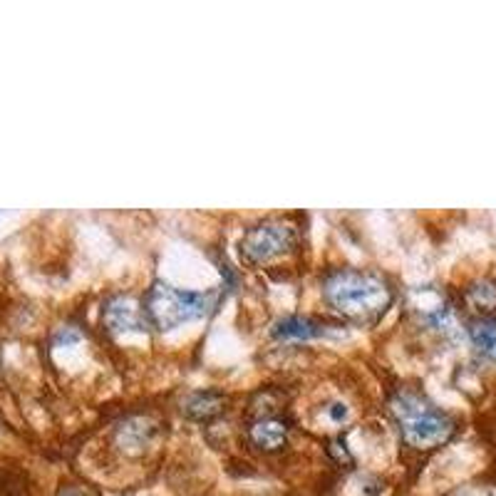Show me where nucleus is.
I'll use <instances>...</instances> for the list:
<instances>
[{
  "mask_svg": "<svg viewBox=\"0 0 496 496\" xmlns=\"http://www.w3.org/2000/svg\"><path fill=\"white\" fill-rule=\"evenodd\" d=\"M323 298L350 323L372 325L387 313L395 293L378 273L360 268H335L323 281Z\"/></svg>",
  "mask_w": 496,
  "mask_h": 496,
  "instance_id": "nucleus-1",
  "label": "nucleus"
},
{
  "mask_svg": "<svg viewBox=\"0 0 496 496\" xmlns=\"http://www.w3.org/2000/svg\"><path fill=\"white\" fill-rule=\"evenodd\" d=\"M390 412L402 432V439L414 449H432L454 434V420L422 392L400 390L390 400Z\"/></svg>",
  "mask_w": 496,
  "mask_h": 496,
  "instance_id": "nucleus-2",
  "label": "nucleus"
},
{
  "mask_svg": "<svg viewBox=\"0 0 496 496\" xmlns=\"http://www.w3.org/2000/svg\"><path fill=\"white\" fill-rule=\"evenodd\" d=\"M211 308V293L172 288L166 283H154L144 296L149 328L159 333L177 330L181 325L204 318Z\"/></svg>",
  "mask_w": 496,
  "mask_h": 496,
  "instance_id": "nucleus-3",
  "label": "nucleus"
},
{
  "mask_svg": "<svg viewBox=\"0 0 496 496\" xmlns=\"http://www.w3.org/2000/svg\"><path fill=\"white\" fill-rule=\"evenodd\" d=\"M298 246V229L283 219H268L251 226L243 233L238 251L248 266H266L271 260L290 254Z\"/></svg>",
  "mask_w": 496,
  "mask_h": 496,
  "instance_id": "nucleus-4",
  "label": "nucleus"
},
{
  "mask_svg": "<svg viewBox=\"0 0 496 496\" xmlns=\"http://www.w3.org/2000/svg\"><path fill=\"white\" fill-rule=\"evenodd\" d=\"M102 323L109 333H147L149 320L144 303H139L134 296H114L102 308Z\"/></svg>",
  "mask_w": 496,
  "mask_h": 496,
  "instance_id": "nucleus-5",
  "label": "nucleus"
},
{
  "mask_svg": "<svg viewBox=\"0 0 496 496\" xmlns=\"http://www.w3.org/2000/svg\"><path fill=\"white\" fill-rule=\"evenodd\" d=\"M290 434V425L288 420L271 414V417H256L251 425H248V442L254 444L260 452H278L283 449L288 442Z\"/></svg>",
  "mask_w": 496,
  "mask_h": 496,
  "instance_id": "nucleus-6",
  "label": "nucleus"
},
{
  "mask_svg": "<svg viewBox=\"0 0 496 496\" xmlns=\"http://www.w3.org/2000/svg\"><path fill=\"white\" fill-rule=\"evenodd\" d=\"M335 325H328L325 320L310 318V315H288V318L278 320L273 328V335L278 340H315V337L333 335Z\"/></svg>",
  "mask_w": 496,
  "mask_h": 496,
  "instance_id": "nucleus-7",
  "label": "nucleus"
},
{
  "mask_svg": "<svg viewBox=\"0 0 496 496\" xmlns=\"http://www.w3.org/2000/svg\"><path fill=\"white\" fill-rule=\"evenodd\" d=\"M224 409H226V397L213 390L191 392V395L186 397V402H184V412L189 414L191 420H199V422L213 420V417H219Z\"/></svg>",
  "mask_w": 496,
  "mask_h": 496,
  "instance_id": "nucleus-8",
  "label": "nucleus"
},
{
  "mask_svg": "<svg viewBox=\"0 0 496 496\" xmlns=\"http://www.w3.org/2000/svg\"><path fill=\"white\" fill-rule=\"evenodd\" d=\"M469 337H472L474 348L484 355L486 360L496 362V320L477 318L469 325Z\"/></svg>",
  "mask_w": 496,
  "mask_h": 496,
  "instance_id": "nucleus-9",
  "label": "nucleus"
},
{
  "mask_svg": "<svg viewBox=\"0 0 496 496\" xmlns=\"http://www.w3.org/2000/svg\"><path fill=\"white\" fill-rule=\"evenodd\" d=\"M467 303L481 318H489L491 313H496V283L484 278V281H477L474 285H469Z\"/></svg>",
  "mask_w": 496,
  "mask_h": 496,
  "instance_id": "nucleus-10",
  "label": "nucleus"
},
{
  "mask_svg": "<svg viewBox=\"0 0 496 496\" xmlns=\"http://www.w3.org/2000/svg\"><path fill=\"white\" fill-rule=\"evenodd\" d=\"M325 417H328V422L330 425H345L348 422V417H350V409H348V405L345 402H328L325 405Z\"/></svg>",
  "mask_w": 496,
  "mask_h": 496,
  "instance_id": "nucleus-11",
  "label": "nucleus"
},
{
  "mask_svg": "<svg viewBox=\"0 0 496 496\" xmlns=\"http://www.w3.org/2000/svg\"><path fill=\"white\" fill-rule=\"evenodd\" d=\"M60 496H87V494L80 486H65V489L60 491Z\"/></svg>",
  "mask_w": 496,
  "mask_h": 496,
  "instance_id": "nucleus-12",
  "label": "nucleus"
}]
</instances>
